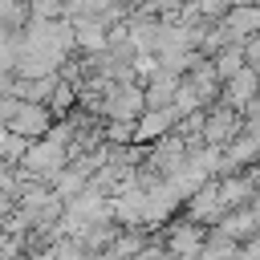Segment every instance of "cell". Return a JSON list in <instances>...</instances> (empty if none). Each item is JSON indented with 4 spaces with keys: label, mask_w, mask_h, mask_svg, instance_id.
Returning a JSON list of instances; mask_svg holds the SVG:
<instances>
[{
    "label": "cell",
    "mask_w": 260,
    "mask_h": 260,
    "mask_svg": "<svg viewBox=\"0 0 260 260\" xmlns=\"http://www.w3.org/2000/svg\"><path fill=\"white\" fill-rule=\"evenodd\" d=\"M69 162V142H61L57 134H41L28 142V150L20 154V171L28 179H41V183H53L61 175V167Z\"/></svg>",
    "instance_id": "cell-1"
},
{
    "label": "cell",
    "mask_w": 260,
    "mask_h": 260,
    "mask_svg": "<svg viewBox=\"0 0 260 260\" xmlns=\"http://www.w3.org/2000/svg\"><path fill=\"white\" fill-rule=\"evenodd\" d=\"M146 110V93H142V81H106L102 85V118H126V122H138V114Z\"/></svg>",
    "instance_id": "cell-2"
},
{
    "label": "cell",
    "mask_w": 260,
    "mask_h": 260,
    "mask_svg": "<svg viewBox=\"0 0 260 260\" xmlns=\"http://www.w3.org/2000/svg\"><path fill=\"white\" fill-rule=\"evenodd\" d=\"M53 122L57 118H53V110L45 102H28V98H16L12 93V106H8V118H4L8 130L24 134V138H41V134H49Z\"/></svg>",
    "instance_id": "cell-3"
},
{
    "label": "cell",
    "mask_w": 260,
    "mask_h": 260,
    "mask_svg": "<svg viewBox=\"0 0 260 260\" xmlns=\"http://www.w3.org/2000/svg\"><path fill=\"white\" fill-rule=\"evenodd\" d=\"M219 32L223 41H248L252 32H260V0H240L219 16Z\"/></svg>",
    "instance_id": "cell-4"
},
{
    "label": "cell",
    "mask_w": 260,
    "mask_h": 260,
    "mask_svg": "<svg viewBox=\"0 0 260 260\" xmlns=\"http://www.w3.org/2000/svg\"><path fill=\"white\" fill-rule=\"evenodd\" d=\"M256 93H260V69H256V65H244V69H236L232 77L219 81L223 106H232V110H240V114H244V106H248Z\"/></svg>",
    "instance_id": "cell-5"
},
{
    "label": "cell",
    "mask_w": 260,
    "mask_h": 260,
    "mask_svg": "<svg viewBox=\"0 0 260 260\" xmlns=\"http://www.w3.org/2000/svg\"><path fill=\"white\" fill-rule=\"evenodd\" d=\"M240 130H244V114L232 110V106H219V110L203 114V130H199V138H203L207 146H228Z\"/></svg>",
    "instance_id": "cell-6"
},
{
    "label": "cell",
    "mask_w": 260,
    "mask_h": 260,
    "mask_svg": "<svg viewBox=\"0 0 260 260\" xmlns=\"http://www.w3.org/2000/svg\"><path fill=\"white\" fill-rule=\"evenodd\" d=\"M175 110L171 106H146L142 114H138V122H134V142H158V138H167L171 130H175Z\"/></svg>",
    "instance_id": "cell-7"
},
{
    "label": "cell",
    "mask_w": 260,
    "mask_h": 260,
    "mask_svg": "<svg viewBox=\"0 0 260 260\" xmlns=\"http://www.w3.org/2000/svg\"><path fill=\"white\" fill-rule=\"evenodd\" d=\"M73 20V41L81 53H102L106 49V37H110V24L102 16H69Z\"/></svg>",
    "instance_id": "cell-8"
},
{
    "label": "cell",
    "mask_w": 260,
    "mask_h": 260,
    "mask_svg": "<svg viewBox=\"0 0 260 260\" xmlns=\"http://www.w3.org/2000/svg\"><path fill=\"white\" fill-rule=\"evenodd\" d=\"M162 248L167 252H179V256H195L203 248V228L199 223H179V228H171V236H167Z\"/></svg>",
    "instance_id": "cell-9"
},
{
    "label": "cell",
    "mask_w": 260,
    "mask_h": 260,
    "mask_svg": "<svg viewBox=\"0 0 260 260\" xmlns=\"http://www.w3.org/2000/svg\"><path fill=\"white\" fill-rule=\"evenodd\" d=\"M102 252L106 256H126V252H146V244H142L138 232H122L114 244H102Z\"/></svg>",
    "instance_id": "cell-10"
},
{
    "label": "cell",
    "mask_w": 260,
    "mask_h": 260,
    "mask_svg": "<svg viewBox=\"0 0 260 260\" xmlns=\"http://www.w3.org/2000/svg\"><path fill=\"white\" fill-rule=\"evenodd\" d=\"M102 138H110L114 146H126V142H134V122H126V118H110L106 130H102Z\"/></svg>",
    "instance_id": "cell-11"
},
{
    "label": "cell",
    "mask_w": 260,
    "mask_h": 260,
    "mask_svg": "<svg viewBox=\"0 0 260 260\" xmlns=\"http://www.w3.org/2000/svg\"><path fill=\"white\" fill-rule=\"evenodd\" d=\"M240 252H248V256H256V252H260V236H256V240H248V244H240Z\"/></svg>",
    "instance_id": "cell-12"
}]
</instances>
